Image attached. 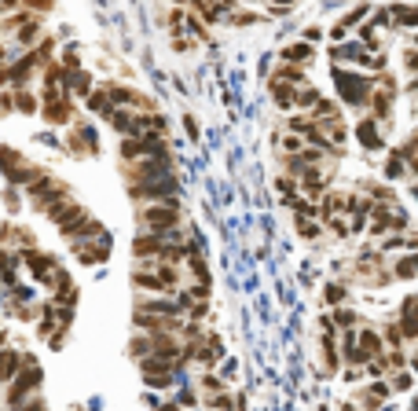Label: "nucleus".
<instances>
[{
  "label": "nucleus",
  "instance_id": "nucleus-51",
  "mask_svg": "<svg viewBox=\"0 0 418 411\" xmlns=\"http://www.w3.org/2000/svg\"><path fill=\"white\" fill-rule=\"evenodd\" d=\"M404 360H407L404 349H393V356H389V364H393V367H404Z\"/></svg>",
  "mask_w": 418,
  "mask_h": 411
},
{
  "label": "nucleus",
  "instance_id": "nucleus-35",
  "mask_svg": "<svg viewBox=\"0 0 418 411\" xmlns=\"http://www.w3.org/2000/svg\"><path fill=\"white\" fill-rule=\"evenodd\" d=\"M143 382L151 389H169L173 386V374H143Z\"/></svg>",
  "mask_w": 418,
  "mask_h": 411
},
{
  "label": "nucleus",
  "instance_id": "nucleus-48",
  "mask_svg": "<svg viewBox=\"0 0 418 411\" xmlns=\"http://www.w3.org/2000/svg\"><path fill=\"white\" fill-rule=\"evenodd\" d=\"M62 67H67V70H77V48H67V56H62Z\"/></svg>",
  "mask_w": 418,
  "mask_h": 411
},
{
  "label": "nucleus",
  "instance_id": "nucleus-39",
  "mask_svg": "<svg viewBox=\"0 0 418 411\" xmlns=\"http://www.w3.org/2000/svg\"><path fill=\"white\" fill-rule=\"evenodd\" d=\"M297 232H301L304 239H316V235H319V224H312L309 217H297Z\"/></svg>",
  "mask_w": 418,
  "mask_h": 411
},
{
  "label": "nucleus",
  "instance_id": "nucleus-14",
  "mask_svg": "<svg viewBox=\"0 0 418 411\" xmlns=\"http://www.w3.org/2000/svg\"><path fill=\"white\" fill-rule=\"evenodd\" d=\"M327 184H330V176H323V173H319L316 166H309V169L301 173V188L309 191V195H316V199L327 191Z\"/></svg>",
  "mask_w": 418,
  "mask_h": 411
},
{
  "label": "nucleus",
  "instance_id": "nucleus-12",
  "mask_svg": "<svg viewBox=\"0 0 418 411\" xmlns=\"http://www.w3.org/2000/svg\"><path fill=\"white\" fill-rule=\"evenodd\" d=\"M356 136H360V143L367 147V151H382V133H378V118H363L360 125H356Z\"/></svg>",
  "mask_w": 418,
  "mask_h": 411
},
{
  "label": "nucleus",
  "instance_id": "nucleus-25",
  "mask_svg": "<svg viewBox=\"0 0 418 411\" xmlns=\"http://www.w3.org/2000/svg\"><path fill=\"white\" fill-rule=\"evenodd\" d=\"M286 206H290L297 217H319V209H316L309 199H301V195H290V199H286Z\"/></svg>",
  "mask_w": 418,
  "mask_h": 411
},
{
  "label": "nucleus",
  "instance_id": "nucleus-42",
  "mask_svg": "<svg viewBox=\"0 0 418 411\" xmlns=\"http://www.w3.org/2000/svg\"><path fill=\"white\" fill-rule=\"evenodd\" d=\"M253 22H257L253 11H235V15H231V26H253Z\"/></svg>",
  "mask_w": 418,
  "mask_h": 411
},
{
  "label": "nucleus",
  "instance_id": "nucleus-22",
  "mask_svg": "<svg viewBox=\"0 0 418 411\" xmlns=\"http://www.w3.org/2000/svg\"><path fill=\"white\" fill-rule=\"evenodd\" d=\"M15 107H19L22 114H37V96L29 92V89H22V85H15Z\"/></svg>",
  "mask_w": 418,
  "mask_h": 411
},
{
  "label": "nucleus",
  "instance_id": "nucleus-44",
  "mask_svg": "<svg viewBox=\"0 0 418 411\" xmlns=\"http://www.w3.org/2000/svg\"><path fill=\"white\" fill-rule=\"evenodd\" d=\"M411 386H414V374H407V371H400L393 378V389H411Z\"/></svg>",
  "mask_w": 418,
  "mask_h": 411
},
{
  "label": "nucleus",
  "instance_id": "nucleus-6",
  "mask_svg": "<svg viewBox=\"0 0 418 411\" xmlns=\"http://www.w3.org/2000/svg\"><path fill=\"white\" fill-rule=\"evenodd\" d=\"M22 261H26V268L34 279H48L52 283V275H55V257H48L41 250H22Z\"/></svg>",
  "mask_w": 418,
  "mask_h": 411
},
{
  "label": "nucleus",
  "instance_id": "nucleus-49",
  "mask_svg": "<svg viewBox=\"0 0 418 411\" xmlns=\"http://www.w3.org/2000/svg\"><path fill=\"white\" fill-rule=\"evenodd\" d=\"M19 209V191H15V184H8V213Z\"/></svg>",
  "mask_w": 418,
  "mask_h": 411
},
{
  "label": "nucleus",
  "instance_id": "nucleus-40",
  "mask_svg": "<svg viewBox=\"0 0 418 411\" xmlns=\"http://www.w3.org/2000/svg\"><path fill=\"white\" fill-rule=\"evenodd\" d=\"M283 151H286V155H301V151H304V143H301V136H297V133H290V136H286V140H283Z\"/></svg>",
  "mask_w": 418,
  "mask_h": 411
},
{
  "label": "nucleus",
  "instance_id": "nucleus-55",
  "mask_svg": "<svg viewBox=\"0 0 418 411\" xmlns=\"http://www.w3.org/2000/svg\"><path fill=\"white\" fill-rule=\"evenodd\" d=\"M319 37H323V30H316V26L304 30V41H319Z\"/></svg>",
  "mask_w": 418,
  "mask_h": 411
},
{
  "label": "nucleus",
  "instance_id": "nucleus-59",
  "mask_svg": "<svg viewBox=\"0 0 418 411\" xmlns=\"http://www.w3.org/2000/svg\"><path fill=\"white\" fill-rule=\"evenodd\" d=\"M250 4H257V0H250Z\"/></svg>",
  "mask_w": 418,
  "mask_h": 411
},
{
  "label": "nucleus",
  "instance_id": "nucleus-43",
  "mask_svg": "<svg viewBox=\"0 0 418 411\" xmlns=\"http://www.w3.org/2000/svg\"><path fill=\"white\" fill-rule=\"evenodd\" d=\"M187 30H191V34H195L198 41H205V26H202L198 15H191V19H187Z\"/></svg>",
  "mask_w": 418,
  "mask_h": 411
},
{
  "label": "nucleus",
  "instance_id": "nucleus-31",
  "mask_svg": "<svg viewBox=\"0 0 418 411\" xmlns=\"http://www.w3.org/2000/svg\"><path fill=\"white\" fill-rule=\"evenodd\" d=\"M360 345H363L371 356H382V338H378L375 331H363V334H360Z\"/></svg>",
  "mask_w": 418,
  "mask_h": 411
},
{
  "label": "nucleus",
  "instance_id": "nucleus-17",
  "mask_svg": "<svg viewBox=\"0 0 418 411\" xmlns=\"http://www.w3.org/2000/svg\"><path fill=\"white\" fill-rule=\"evenodd\" d=\"M283 59L286 63H297V67H304V63L312 59V41H294L283 48Z\"/></svg>",
  "mask_w": 418,
  "mask_h": 411
},
{
  "label": "nucleus",
  "instance_id": "nucleus-18",
  "mask_svg": "<svg viewBox=\"0 0 418 411\" xmlns=\"http://www.w3.org/2000/svg\"><path fill=\"white\" fill-rule=\"evenodd\" d=\"M15 37H19V44H22V48L37 44V41H41V19H37V15H29V19H26L19 30H15Z\"/></svg>",
  "mask_w": 418,
  "mask_h": 411
},
{
  "label": "nucleus",
  "instance_id": "nucleus-52",
  "mask_svg": "<svg viewBox=\"0 0 418 411\" xmlns=\"http://www.w3.org/2000/svg\"><path fill=\"white\" fill-rule=\"evenodd\" d=\"M330 136H334L337 143H342V140H345V125H342V122H337V125H330Z\"/></svg>",
  "mask_w": 418,
  "mask_h": 411
},
{
  "label": "nucleus",
  "instance_id": "nucleus-53",
  "mask_svg": "<svg viewBox=\"0 0 418 411\" xmlns=\"http://www.w3.org/2000/svg\"><path fill=\"white\" fill-rule=\"evenodd\" d=\"M19 411H44V400H26Z\"/></svg>",
  "mask_w": 418,
  "mask_h": 411
},
{
  "label": "nucleus",
  "instance_id": "nucleus-19",
  "mask_svg": "<svg viewBox=\"0 0 418 411\" xmlns=\"http://www.w3.org/2000/svg\"><path fill=\"white\" fill-rule=\"evenodd\" d=\"M107 89H110V100H114V107H147L128 85H107Z\"/></svg>",
  "mask_w": 418,
  "mask_h": 411
},
{
  "label": "nucleus",
  "instance_id": "nucleus-60",
  "mask_svg": "<svg viewBox=\"0 0 418 411\" xmlns=\"http://www.w3.org/2000/svg\"><path fill=\"white\" fill-rule=\"evenodd\" d=\"M414 41H418V37H414Z\"/></svg>",
  "mask_w": 418,
  "mask_h": 411
},
{
  "label": "nucleus",
  "instance_id": "nucleus-34",
  "mask_svg": "<svg viewBox=\"0 0 418 411\" xmlns=\"http://www.w3.org/2000/svg\"><path fill=\"white\" fill-rule=\"evenodd\" d=\"M128 353H133V356H151V338H133V341H128Z\"/></svg>",
  "mask_w": 418,
  "mask_h": 411
},
{
  "label": "nucleus",
  "instance_id": "nucleus-32",
  "mask_svg": "<svg viewBox=\"0 0 418 411\" xmlns=\"http://www.w3.org/2000/svg\"><path fill=\"white\" fill-rule=\"evenodd\" d=\"M323 360H327V371L334 374L337 371V353H334V338H327V334H323Z\"/></svg>",
  "mask_w": 418,
  "mask_h": 411
},
{
  "label": "nucleus",
  "instance_id": "nucleus-8",
  "mask_svg": "<svg viewBox=\"0 0 418 411\" xmlns=\"http://www.w3.org/2000/svg\"><path fill=\"white\" fill-rule=\"evenodd\" d=\"M367 11H371V8H367V4H360V8H352L349 15H342V19H337V26L330 30V41L337 44V41H345L349 34H352V30H356L363 19H367Z\"/></svg>",
  "mask_w": 418,
  "mask_h": 411
},
{
  "label": "nucleus",
  "instance_id": "nucleus-5",
  "mask_svg": "<svg viewBox=\"0 0 418 411\" xmlns=\"http://www.w3.org/2000/svg\"><path fill=\"white\" fill-rule=\"evenodd\" d=\"M70 96L62 92V96H44V107H41V114H44V122L48 125H67L70 122Z\"/></svg>",
  "mask_w": 418,
  "mask_h": 411
},
{
  "label": "nucleus",
  "instance_id": "nucleus-28",
  "mask_svg": "<svg viewBox=\"0 0 418 411\" xmlns=\"http://www.w3.org/2000/svg\"><path fill=\"white\" fill-rule=\"evenodd\" d=\"M154 272L162 275V283H166L169 290L176 287V265H173V261H162V257H158V261H154Z\"/></svg>",
  "mask_w": 418,
  "mask_h": 411
},
{
  "label": "nucleus",
  "instance_id": "nucleus-9",
  "mask_svg": "<svg viewBox=\"0 0 418 411\" xmlns=\"http://www.w3.org/2000/svg\"><path fill=\"white\" fill-rule=\"evenodd\" d=\"M133 254L136 257H151V261H158L166 254V235H158V232H151V235H136L133 239Z\"/></svg>",
  "mask_w": 418,
  "mask_h": 411
},
{
  "label": "nucleus",
  "instance_id": "nucleus-11",
  "mask_svg": "<svg viewBox=\"0 0 418 411\" xmlns=\"http://www.w3.org/2000/svg\"><path fill=\"white\" fill-rule=\"evenodd\" d=\"M133 287L136 290H154V294H166L169 287L162 283V275H158L151 265L147 268H133Z\"/></svg>",
  "mask_w": 418,
  "mask_h": 411
},
{
  "label": "nucleus",
  "instance_id": "nucleus-7",
  "mask_svg": "<svg viewBox=\"0 0 418 411\" xmlns=\"http://www.w3.org/2000/svg\"><path fill=\"white\" fill-rule=\"evenodd\" d=\"M363 56H367V44L363 41H337V44H330V59L342 67V63H363Z\"/></svg>",
  "mask_w": 418,
  "mask_h": 411
},
{
  "label": "nucleus",
  "instance_id": "nucleus-41",
  "mask_svg": "<svg viewBox=\"0 0 418 411\" xmlns=\"http://www.w3.org/2000/svg\"><path fill=\"white\" fill-rule=\"evenodd\" d=\"M334 323H337V327H345V331H352V327H356V312L342 308V312H337V316H334Z\"/></svg>",
  "mask_w": 418,
  "mask_h": 411
},
{
  "label": "nucleus",
  "instance_id": "nucleus-45",
  "mask_svg": "<svg viewBox=\"0 0 418 411\" xmlns=\"http://www.w3.org/2000/svg\"><path fill=\"white\" fill-rule=\"evenodd\" d=\"M202 389H209V393H220V389H224V382H220L217 374H202Z\"/></svg>",
  "mask_w": 418,
  "mask_h": 411
},
{
  "label": "nucleus",
  "instance_id": "nucleus-47",
  "mask_svg": "<svg viewBox=\"0 0 418 411\" xmlns=\"http://www.w3.org/2000/svg\"><path fill=\"white\" fill-rule=\"evenodd\" d=\"M404 67H407V74H418V48H414V52L407 48V56H404Z\"/></svg>",
  "mask_w": 418,
  "mask_h": 411
},
{
  "label": "nucleus",
  "instance_id": "nucleus-4",
  "mask_svg": "<svg viewBox=\"0 0 418 411\" xmlns=\"http://www.w3.org/2000/svg\"><path fill=\"white\" fill-rule=\"evenodd\" d=\"M128 191H133V199H176V176H158V180H133L128 184Z\"/></svg>",
  "mask_w": 418,
  "mask_h": 411
},
{
  "label": "nucleus",
  "instance_id": "nucleus-56",
  "mask_svg": "<svg viewBox=\"0 0 418 411\" xmlns=\"http://www.w3.org/2000/svg\"><path fill=\"white\" fill-rule=\"evenodd\" d=\"M154 411H180V404H176V400H169V404H158Z\"/></svg>",
  "mask_w": 418,
  "mask_h": 411
},
{
  "label": "nucleus",
  "instance_id": "nucleus-58",
  "mask_svg": "<svg viewBox=\"0 0 418 411\" xmlns=\"http://www.w3.org/2000/svg\"><path fill=\"white\" fill-rule=\"evenodd\" d=\"M407 89H411V92H418V74L411 77V85H407Z\"/></svg>",
  "mask_w": 418,
  "mask_h": 411
},
{
  "label": "nucleus",
  "instance_id": "nucleus-16",
  "mask_svg": "<svg viewBox=\"0 0 418 411\" xmlns=\"http://www.w3.org/2000/svg\"><path fill=\"white\" fill-rule=\"evenodd\" d=\"M85 103H88V110L103 114V118H107L110 110H114V100H110V89H107V85H103V89H92V92L85 96Z\"/></svg>",
  "mask_w": 418,
  "mask_h": 411
},
{
  "label": "nucleus",
  "instance_id": "nucleus-33",
  "mask_svg": "<svg viewBox=\"0 0 418 411\" xmlns=\"http://www.w3.org/2000/svg\"><path fill=\"white\" fill-rule=\"evenodd\" d=\"M276 188H279V191L286 195V199H290V195H297L301 180H297V176H279V180H276Z\"/></svg>",
  "mask_w": 418,
  "mask_h": 411
},
{
  "label": "nucleus",
  "instance_id": "nucleus-2",
  "mask_svg": "<svg viewBox=\"0 0 418 411\" xmlns=\"http://www.w3.org/2000/svg\"><path fill=\"white\" fill-rule=\"evenodd\" d=\"M140 221L151 228L158 235H173L176 232V221H180V209H176V199H166V202H154L147 209H140Z\"/></svg>",
  "mask_w": 418,
  "mask_h": 411
},
{
  "label": "nucleus",
  "instance_id": "nucleus-54",
  "mask_svg": "<svg viewBox=\"0 0 418 411\" xmlns=\"http://www.w3.org/2000/svg\"><path fill=\"white\" fill-rule=\"evenodd\" d=\"M22 8V0H4V15H11V11H19Z\"/></svg>",
  "mask_w": 418,
  "mask_h": 411
},
{
  "label": "nucleus",
  "instance_id": "nucleus-57",
  "mask_svg": "<svg viewBox=\"0 0 418 411\" xmlns=\"http://www.w3.org/2000/svg\"><path fill=\"white\" fill-rule=\"evenodd\" d=\"M407 166H411V173L418 176V158H411V162H407Z\"/></svg>",
  "mask_w": 418,
  "mask_h": 411
},
{
  "label": "nucleus",
  "instance_id": "nucleus-23",
  "mask_svg": "<svg viewBox=\"0 0 418 411\" xmlns=\"http://www.w3.org/2000/svg\"><path fill=\"white\" fill-rule=\"evenodd\" d=\"M67 89H70V92L88 96V92H92V77H88V74H81V70H67Z\"/></svg>",
  "mask_w": 418,
  "mask_h": 411
},
{
  "label": "nucleus",
  "instance_id": "nucleus-46",
  "mask_svg": "<svg viewBox=\"0 0 418 411\" xmlns=\"http://www.w3.org/2000/svg\"><path fill=\"white\" fill-rule=\"evenodd\" d=\"M228 404H231V400H228V397H224V393H213V397H209V400H205V407H213V411H224V407H228Z\"/></svg>",
  "mask_w": 418,
  "mask_h": 411
},
{
  "label": "nucleus",
  "instance_id": "nucleus-21",
  "mask_svg": "<svg viewBox=\"0 0 418 411\" xmlns=\"http://www.w3.org/2000/svg\"><path fill=\"white\" fill-rule=\"evenodd\" d=\"M22 367H26V356H19L15 349H8V353H4V382H15Z\"/></svg>",
  "mask_w": 418,
  "mask_h": 411
},
{
  "label": "nucleus",
  "instance_id": "nucleus-15",
  "mask_svg": "<svg viewBox=\"0 0 418 411\" xmlns=\"http://www.w3.org/2000/svg\"><path fill=\"white\" fill-rule=\"evenodd\" d=\"M312 118H316L319 125H327V129H330V125L342 122V107H337L334 100H319V103H316V110H312Z\"/></svg>",
  "mask_w": 418,
  "mask_h": 411
},
{
  "label": "nucleus",
  "instance_id": "nucleus-27",
  "mask_svg": "<svg viewBox=\"0 0 418 411\" xmlns=\"http://www.w3.org/2000/svg\"><path fill=\"white\" fill-rule=\"evenodd\" d=\"M323 100V96H319V89H312V85H301L297 89V107H309V110H316V103Z\"/></svg>",
  "mask_w": 418,
  "mask_h": 411
},
{
  "label": "nucleus",
  "instance_id": "nucleus-30",
  "mask_svg": "<svg viewBox=\"0 0 418 411\" xmlns=\"http://www.w3.org/2000/svg\"><path fill=\"white\" fill-rule=\"evenodd\" d=\"M276 77L290 81V85H309V81H304V74H301V67H297V63H286V67H283V70H279Z\"/></svg>",
  "mask_w": 418,
  "mask_h": 411
},
{
  "label": "nucleus",
  "instance_id": "nucleus-29",
  "mask_svg": "<svg viewBox=\"0 0 418 411\" xmlns=\"http://www.w3.org/2000/svg\"><path fill=\"white\" fill-rule=\"evenodd\" d=\"M404 155H400V151H393L389 155V162H385V176H389V180H400V176H404Z\"/></svg>",
  "mask_w": 418,
  "mask_h": 411
},
{
  "label": "nucleus",
  "instance_id": "nucleus-20",
  "mask_svg": "<svg viewBox=\"0 0 418 411\" xmlns=\"http://www.w3.org/2000/svg\"><path fill=\"white\" fill-rule=\"evenodd\" d=\"M220 356H224V353H220V338H217V334H209V341H205V338L198 341V360H202L205 367H213Z\"/></svg>",
  "mask_w": 418,
  "mask_h": 411
},
{
  "label": "nucleus",
  "instance_id": "nucleus-38",
  "mask_svg": "<svg viewBox=\"0 0 418 411\" xmlns=\"http://www.w3.org/2000/svg\"><path fill=\"white\" fill-rule=\"evenodd\" d=\"M323 298H327L330 305H342V301H345V287H342V283H330V287L323 290Z\"/></svg>",
  "mask_w": 418,
  "mask_h": 411
},
{
  "label": "nucleus",
  "instance_id": "nucleus-24",
  "mask_svg": "<svg viewBox=\"0 0 418 411\" xmlns=\"http://www.w3.org/2000/svg\"><path fill=\"white\" fill-rule=\"evenodd\" d=\"M393 272H396V279H414V275H418V254H414V257H411V254L400 257Z\"/></svg>",
  "mask_w": 418,
  "mask_h": 411
},
{
  "label": "nucleus",
  "instance_id": "nucleus-37",
  "mask_svg": "<svg viewBox=\"0 0 418 411\" xmlns=\"http://www.w3.org/2000/svg\"><path fill=\"white\" fill-rule=\"evenodd\" d=\"M360 67H363V70H378V74H385V56H371V52H367Z\"/></svg>",
  "mask_w": 418,
  "mask_h": 411
},
{
  "label": "nucleus",
  "instance_id": "nucleus-1",
  "mask_svg": "<svg viewBox=\"0 0 418 411\" xmlns=\"http://www.w3.org/2000/svg\"><path fill=\"white\" fill-rule=\"evenodd\" d=\"M334 85H337V96H342V103H352V107H367L375 100L371 92V81L363 74H349L345 67H334Z\"/></svg>",
  "mask_w": 418,
  "mask_h": 411
},
{
  "label": "nucleus",
  "instance_id": "nucleus-26",
  "mask_svg": "<svg viewBox=\"0 0 418 411\" xmlns=\"http://www.w3.org/2000/svg\"><path fill=\"white\" fill-rule=\"evenodd\" d=\"M393 19L407 30H418V4L414 8H393Z\"/></svg>",
  "mask_w": 418,
  "mask_h": 411
},
{
  "label": "nucleus",
  "instance_id": "nucleus-10",
  "mask_svg": "<svg viewBox=\"0 0 418 411\" xmlns=\"http://www.w3.org/2000/svg\"><path fill=\"white\" fill-rule=\"evenodd\" d=\"M271 100H276L279 110H294L297 107V89H290V81L271 77Z\"/></svg>",
  "mask_w": 418,
  "mask_h": 411
},
{
  "label": "nucleus",
  "instance_id": "nucleus-50",
  "mask_svg": "<svg viewBox=\"0 0 418 411\" xmlns=\"http://www.w3.org/2000/svg\"><path fill=\"white\" fill-rule=\"evenodd\" d=\"M367 393H375V397L378 400H385V397H389V386H385V382H375L371 389H367Z\"/></svg>",
  "mask_w": 418,
  "mask_h": 411
},
{
  "label": "nucleus",
  "instance_id": "nucleus-13",
  "mask_svg": "<svg viewBox=\"0 0 418 411\" xmlns=\"http://www.w3.org/2000/svg\"><path fill=\"white\" fill-rule=\"evenodd\" d=\"M382 81H385V89H378L375 92V100H371V107H375V118H389V110H393V100H396V89H393V81L382 74Z\"/></svg>",
  "mask_w": 418,
  "mask_h": 411
},
{
  "label": "nucleus",
  "instance_id": "nucleus-36",
  "mask_svg": "<svg viewBox=\"0 0 418 411\" xmlns=\"http://www.w3.org/2000/svg\"><path fill=\"white\" fill-rule=\"evenodd\" d=\"M22 8H26V11H34V15H48L55 4H52V0H22Z\"/></svg>",
  "mask_w": 418,
  "mask_h": 411
},
{
  "label": "nucleus",
  "instance_id": "nucleus-3",
  "mask_svg": "<svg viewBox=\"0 0 418 411\" xmlns=\"http://www.w3.org/2000/svg\"><path fill=\"white\" fill-rule=\"evenodd\" d=\"M41 378H44V374H41V367L26 356V367L19 371V378H15L11 389H8V411H19V407L26 404L29 393H37V389H41Z\"/></svg>",
  "mask_w": 418,
  "mask_h": 411
}]
</instances>
